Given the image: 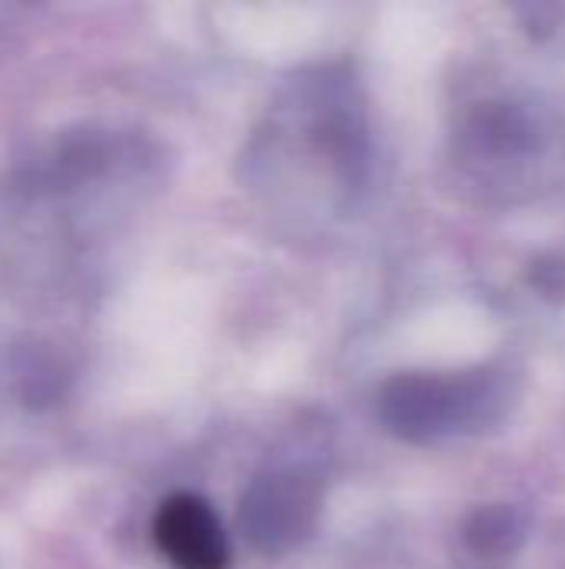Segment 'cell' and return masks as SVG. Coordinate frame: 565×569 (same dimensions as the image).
<instances>
[{"instance_id": "obj_1", "label": "cell", "mask_w": 565, "mask_h": 569, "mask_svg": "<svg viewBox=\"0 0 565 569\" xmlns=\"http://www.w3.org/2000/svg\"><path fill=\"white\" fill-rule=\"evenodd\" d=\"M509 407L506 380L496 370H473L463 377L406 373L383 387L380 420L390 433L430 443L460 430H483L503 420Z\"/></svg>"}, {"instance_id": "obj_2", "label": "cell", "mask_w": 565, "mask_h": 569, "mask_svg": "<svg viewBox=\"0 0 565 569\" xmlns=\"http://www.w3.org/2000/svg\"><path fill=\"white\" fill-rule=\"evenodd\" d=\"M320 517V483L306 470L256 477L240 500V527L263 557H286L303 547Z\"/></svg>"}, {"instance_id": "obj_3", "label": "cell", "mask_w": 565, "mask_h": 569, "mask_svg": "<svg viewBox=\"0 0 565 569\" xmlns=\"http://www.w3.org/2000/svg\"><path fill=\"white\" fill-rule=\"evenodd\" d=\"M153 543L173 569H230V543L220 517L196 493H173L160 503Z\"/></svg>"}, {"instance_id": "obj_4", "label": "cell", "mask_w": 565, "mask_h": 569, "mask_svg": "<svg viewBox=\"0 0 565 569\" xmlns=\"http://www.w3.org/2000/svg\"><path fill=\"white\" fill-rule=\"evenodd\" d=\"M539 150V123L536 117L509 100H486L480 103L463 130H460V153L470 163L500 170L526 163Z\"/></svg>"}, {"instance_id": "obj_5", "label": "cell", "mask_w": 565, "mask_h": 569, "mask_svg": "<svg viewBox=\"0 0 565 569\" xmlns=\"http://www.w3.org/2000/svg\"><path fill=\"white\" fill-rule=\"evenodd\" d=\"M463 540L476 557L486 560H500V557H513L523 540H526V520L516 507L509 503H493L476 510L466 527H463Z\"/></svg>"}, {"instance_id": "obj_6", "label": "cell", "mask_w": 565, "mask_h": 569, "mask_svg": "<svg viewBox=\"0 0 565 569\" xmlns=\"http://www.w3.org/2000/svg\"><path fill=\"white\" fill-rule=\"evenodd\" d=\"M533 283L543 297H565V263L563 260H536Z\"/></svg>"}]
</instances>
